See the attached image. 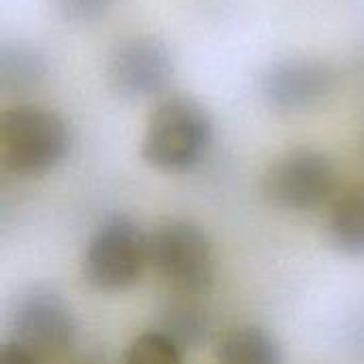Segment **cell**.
Masks as SVG:
<instances>
[{
    "mask_svg": "<svg viewBox=\"0 0 364 364\" xmlns=\"http://www.w3.org/2000/svg\"><path fill=\"white\" fill-rule=\"evenodd\" d=\"M183 354L171 337L151 328L130 341L124 364H183Z\"/></svg>",
    "mask_w": 364,
    "mask_h": 364,
    "instance_id": "13",
    "label": "cell"
},
{
    "mask_svg": "<svg viewBox=\"0 0 364 364\" xmlns=\"http://www.w3.org/2000/svg\"><path fill=\"white\" fill-rule=\"evenodd\" d=\"M70 149L64 117L38 105H15L0 115V162L17 177L53 171Z\"/></svg>",
    "mask_w": 364,
    "mask_h": 364,
    "instance_id": "2",
    "label": "cell"
},
{
    "mask_svg": "<svg viewBox=\"0 0 364 364\" xmlns=\"http://www.w3.org/2000/svg\"><path fill=\"white\" fill-rule=\"evenodd\" d=\"M339 171L333 158L320 149L299 147L275 162L262 175V196L284 211H314L335 200Z\"/></svg>",
    "mask_w": 364,
    "mask_h": 364,
    "instance_id": "5",
    "label": "cell"
},
{
    "mask_svg": "<svg viewBox=\"0 0 364 364\" xmlns=\"http://www.w3.org/2000/svg\"><path fill=\"white\" fill-rule=\"evenodd\" d=\"M149 267L181 296H200L215 282V250L194 222L166 220L149 232Z\"/></svg>",
    "mask_w": 364,
    "mask_h": 364,
    "instance_id": "4",
    "label": "cell"
},
{
    "mask_svg": "<svg viewBox=\"0 0 364 364\" xmlns=\"http://www.w3.org/2000/svg\"><path fill=\"white\" fill-rule=\"evenodd\" d=\"M149 267V235L124 213L107 215L90 235L81 273L100 292H122L139 284Z\"/></svg>",
    "mask_w": 364,
    "mask_h": 364,
    "instance_id": "3",
    "label": "cell"
},
{
    "mask_svg": "<svg viewBox=\"0 0 364 364\" xmlns=\"http://www.w3.org/2000/svg\"><path fill=\"white\" fill-rule=\"evenodd\" d=\"M341 83L335 64L316 55L282 58L260 77L262 98L277 111H303L320 105Z\"/></svg>",
    "mask_w": 364,
    "mask_h": 364,
    "instance_id": "8",
    "label": "cell"
},
{
    "mask_svg": "<svg viewBox=\"0 0 364 364\" xmlns=\"http://www.w3.org/2000/svg\"><path fill=\"white\" fill-rule=\"evenodd\" d=\"M196 296H181L160 311L156 331L171 337L183 352L200 348L211 333V316L194 301Z\"/></svg>",
    "mask_w": 364,
    "mask_h": 364,
    "instance_id": "11",
    "label": "cell"
},
{
    "mask_svg": "<svg viewBox=\"0 0 364 364\" xmlns=\"http://www.w3.org/2000/svg\"><path fill=\"white\" fill-rule=\"evenodd\" d=\"M215 360L218 364H284V352L267 328L239 324L218 337Z\"/></svg>",
    "mask_w": 364,
    "mask_h": 364,
    "instance_id": "9",
    "label": "cell"
},
{
    "mask_svg": "<svg viewBox=\"0 0 364 364\" xmlns=\"http://www.w3.org/2000/svg\"><path fill=\"white\" fill-rule=\"evenodd\" d=\"M0 364H41L36 356H32L26 348L15 343L13 339L4 341L0 350Z\"/></svg>",
    "mask_w": 364,
    "mask_h": 364,
    "instance_id": "15",
    "label": "cell"
},
{
    "mask_svg": "<svg viewBox=\"0 0 364 364\" xmlns=\"http://www.w3.org/2000/svg\"><path fill=\"white\" fill-rule=\"evenodd\" d=\"M11 339L36 356L41 364L58 360L75 346V314L62 294L45 286H34L15 303Z\"/></svg>",
    "mask_w": 364,
    "mask_h": 364,
    "instance_id": "6",
    "label": "cell"
},
{
    "mask_svg": "<svg viewBox=\"0 0 364 364\" xmlns=\"http://www.w3.org/2000/svg\"><path fill=\"white\" fill-rule=\"evenodd\" d=\"M168 45L154 34L124 36L107 58V81L124 98L158 96L173 79Z\"/></svg>",
    "mask_w": 364,
    "mask_h": 364,
    "instance_id": "7",
    "label": "cell"
},
{
    "mask_svg": "<svg viewBox=\"0 0 364 364\" xmlns=\"http://www.w3.org/2000/svg\"><path fill=\"white\" fill-rule=\"evenodd\" d=\"M213 119L194 98L173 94L151 111L143 141V160L162 173H186L198 166L213 145Z\"/></svg>",
    "mask_w": 364,
    "mask_h": 364,
    "instance_id": "1",
    "label": "cell"
},
{
    "mask_svg": "<svg viewBox=\"0 0 364 364\" xmlns=\"http://www.w3.org/2000/svg\"><path fill=\"white\" fill-rule=\"evenodd\" d=\"M113 0H55L62 19L70 23H87L109 11Z\"/></svg>",
    "mask_w": 364,
    "mask_h": 364,
    "instance_id": "14",
    "label": "cell"
},
{
    "mask_svg": "<svg viewBox=\"0 0 364 364\" xmlns=\"http://www.w3.org/2000/svg\"><path fill=\"white\" fill-rule=\"evenodd\" d=\"M47 75V60L30 45L13 43L0 49V87L26 92L36 87Z\"/></svg>",
    "mask_w": 364,
    "mask_h": 364,
    "instance_id": "12",
    "label": "cell"
},
{
    "mask_svg": "<svg viewBox=\"0 0 364 364\" xmlns=\"http://www.w3.org/2000/svg\"><path fill=\"white\" fill-rule=\"evenodd\" d=\"M331 243L346 256H364V186H352L335 196L328 213Z\"/></svg>",
    "mask_w": 364,
    "mask_h": 364,
    "instance_id": "10",
    "label": "cell"
}]
</instances>
